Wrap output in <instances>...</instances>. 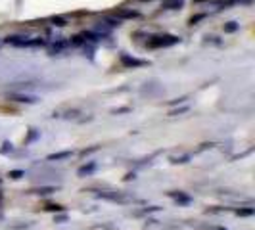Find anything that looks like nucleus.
Segmentation results:
<instances>
[{
    "instance_id": "nucleus-7",
    "label": "nucleus",
    "mask_w": 255,
    "mask_h": 230,
    "mask_svg": "<svg viewBox=\"0 0 255 230\" xmlns=\"http://www.w3.org/2000/svg\"><path fill=\"white\" fill-rule=\"evenodd\" d=\"M94 169H96V165H94V163H90V165L81 167V169H79V177H85V175H90V173H92Z\"/></svg>"
},
{
    "instance_id": "nucleus-6",
    "label": "nucleus",
    "mask_w": 255,
    "mask_h": 230,
    "mask_svg": "<svg viewBox=\"0 0 255 230\" xmlns=\"http://www.w3.org/2000/svg\"><path fill=\"white\" fill-rule=\"evenodd\" d=\"M65 48H67V42H62V40H60V42H56V44H54V46L50 48V54H52V56H56V54H62Z\"/></svg>"
},
{
    "instance_id": "nucleus-5",
    "label": "nucleus",
    "mask_w": 255,
    "mask_h": 230,
    "mask_svg": "<svg viewBox=\"0 0 255 230\" xmlns=\"http://www.w3.org/2000/svg\"><path fill=\"white\" fill-rule=\"evenodd\" d=\"M67 157H71V152H58L48 155V161H62V159H67Z\"/></svg>"
},
{
    "instance_id": "nucleus-13",
    "label": "nucleus",
    "mask_w": 255,
    "mask_h": 230,
    "mask_svg": "<svg viewBox=\"0 0 255 230\" xmlns=\"http://www.w3.org/2000/svg\"><path fill=\"white\" fill-rule=\"evenodd\" d=\"M119 15H121V17H136L138 13H136V12H121Z\"/></svg>"
},
{
    "instance_id": "nucleus-15",
    "label": "nucleus",
    "mask_w": 255,
    "mask_h": 230,
    "mask_svg": "<svg viewBox=\"0 0 255 230\" xmlns=\"http://www.w3.org/2000/svg\"><path fill=\"white\" fill-rule=\"evenodd\" d=\"M21 175H23V173H19V171H15V173H12V175H10V177H12V179H19V177H21Z\"/></svg>"
},
{
    "instance_id": "nucleus-9",
    "label": "nucleus",
    "mask_w": 255,
    "mask_h": 230,
    "mask_svg": "<svg viewBox=\"0 0 255 230\" xmlns=\"http://www.w3.org/2000/svg\"><path fill=\"white\" fill-rule=\"evenodd\" d=\"M171 198H175L177 202H182V204H190V198L188 196H182V194H171Z\"/></svg>"
},
{
    "instance_id": "nucleus-16",
    "label": "nucleus",
    "mask_w": 255,
    "mask_h": 230,
    "mask_svg": "<svg viewBox=\"0 0 255 230\" xmlns=\"http://www.w3.org/2000/svg\"><path fill=\"white\" fill-rule=\"evenodd\" d=\"M209 230H227V229H215V227H213V229H209Z\"/></svg>"
},
{
    "instance_id": "nucleus-12",
    "label": "nucleus",
    "mask_w": 255,
    "mask_h": 230,
    "mask_svg": "<svg viewBox=\"0 0 255 230\" xmlns=\"http://www.w3.org/2000/svg\"><path fill=\"white\" fill-rule=\"evenodd\" d=\"M35 194H52L54 188H38V190H33Z\"/></svg>"
},
{
    "instance_id": "nucleus-8",
    "label": "nucleus",
    "mask_w": 255,
    "mask_h": 230,
    "mask_svg": "<svg viewBox=\"0 0 255 230\" xmlns=\"http://www.w3.org/2000/svg\"><path fill=\"white\" fill-rule=\"evenodd\" d=\"M188 159H190V155H171L173 163H186Z\"/></svg>"
},
{
    "instance_id": "nucleus-14",
    "label": "nucleus",
    "mask_w": 255,
    "mask_h": 230,
    "mask_svg": "<svg viewBox=\"0 0 255 230\" xmlns=\"http://www.w3.org/2000/svg\"><path fill=\"white\" fill-rule=\"evenodd\" d=\"M238 215H244V217H246V215H254V209H240Z\"/></svg>"
},
{
    "instance_id": "nucleus-2",
    "label": "nucleus",
    "mask_w": 255,
    "mask_h": 230,
    "mask_svg": "<svg viewBox=\"0 0 255 230\" xmlns=\"http://www.w3.org/2000/svg\"><path fill=\"white\" fill-rule=\"evenodd\" d=\"M8 44L12 46H38V44H44V40L40 38H31V37H19V35H13V37L6 38Z\"/></svg>"
},
{
    "instance_id": "nucleus-1",
    "label": "nucleus",
    "mask_w": 255,
    "mask_h": 230,
    "mask_svg": "<svg viewBox=\"0 0 255 230\" xmlns=\"http://www.w3.org/2000/svg\"><path fill=\"white\" fill-rule=\"evenodd\" d=\"M179 40V37H173V35H157V37H152V40H148V46L150 48H167V46L177 44Z\"/></svg>"
},
{
    "instance_id": "nucleus-3",
    "label": "nucleus",
    "mask_w": 255,
    "mask_h": 230,
    "mask_svg": "<svg viewBox=\"0 0 255 230\" xmlns=\"http://www.w3.org/2000/svg\"><path fill=\"white\" fill-rule=\"evenodd\" d=\"M8 98L13 100V102H21V104H35L38 100L37 96H33V94H23V92H12V94H8Z\"/></svg>"
},
{
    "instance_id": "nucleus-4",
    "label": "nucleus",
    "mask_w": 255,
    "mask_h": 230,
    "mask_svg": "<svg viewBox=\"0 0 255 230\" xmlns=\"http://www.w3.org/2000/svg\"><path fill=\"white\" fill-rule=\"evenodd\" d=\"M96 196L102 200H110V202H127V196H123L119 192H98Z\"/></svg>"
},
{
    "instance_id": "nucleus-10",
    "label": "nucleus",
    "mask_w": 255,
    "mask_h": 230,
    "mask_svg": "<svg viewBox=\"0 0 255 230\" xmlns=\"http://www.w3.org/2000/svg\"><path fill=\"white\" fill-rule=\"evenodd\" d=\"M123 64L125 65H144V62H140V60H130V58H127V56H123Z\"/></svg>"
},
{
    "instance_id": "nucleus-11",
    "label": "nucleus",
    "mask_w": 255,
    "mask_h": 230,
    "mask_svg": "<svg viewBox=\"0 0 255 230\" xmlns=\"http://www.w3.org/2000/svg\"><path fill=\"white\" fill-rule=\"evenodd\" d=\"M238 29V25H236V21H230L229 25L225 27V31H229V33H232V31H236Z\"/></svg>"
}]
</instances>
